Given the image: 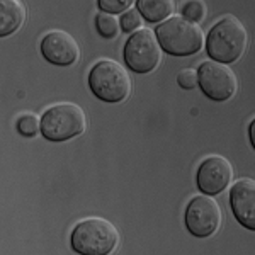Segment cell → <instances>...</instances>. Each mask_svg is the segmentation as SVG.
<instances>
[{
  "label": "cell",
  "instance_id": "19",
  "mask_svg": "<svg viewBox=\"0 0 255 255\" xmlns=\"http://www.w3.org/2000/svg\"><path fill=\"white\" fill-rule=\"evenodd\" d=\"M177 82L184 90H192L197 85V72L192 68H186L177 75Z\"/></svg>",
  "mask_w": 255,
  "mask_h": 255
},
{
  "label": "cell",
  "instance_id": "17",
  "mask_svg": "<svg viewBox=\"0 0 255 255\" xmlns=\"http://www.w3.org/2000/svg\"><path fill=\"white\" fill-rule=\"evenodd\" d=\"M133 0H99V7L106 14H125L128 9H131Z\"/></svg>",
  "mask_w": 255,
  "mask_h": 255
},
{
  "label": "cell",
  "instance_id": "9",
  "mask_svg": "<svg viewBox=\"0 0 255 255\" xmlns=\"http://www.w3.org/2000/svg\"><path fill=\"white\" fill-rule=\"evenodd\" d=\"M233 167L225 157L213 155L204 158L197 170V187L208 196L223 192L232 184Z\"/></svg>",
  "mask_w": 255,
  "mask_h": 255
},
{
  "label": "cell",
  "instance_id": "12",
  "mask_svg": "<svg viewBox=\"0 0 255 255\" xmlns=\"http://www.w3.org/2000/svg\"><path fill=\"white\" fill-rule=\"evenodd\" d=\"M26 7L17 0H0V38L14 34L26 20Z\"/></svg>",
  "mask_w": 255,
  "mask_h": 255
},
{
  "label": "cell",
  "instance_id": "16",
  "mask_svg": "<svg viewBox=\"0 0 255 255\" xmlns=\"http://www.w3.org/2000/svg\"><path fill=\"white\" fill-rule=\"evenodd\" d=\"M17 131L22 136L32 138L39 133V118L36 114H24L17 121Z\"/></svg>",
  "mask_w": 255,
  "mask_h": 255
},
{
  "label": "cell",
  "instance_id": "20",
  "mask_svg": "<svg viewBox=\"0 0 255 255\" xmlns=\"http://www.w3.org/2000/svg\"><path fill=\"white\" fill-rule=\"evenodd\" d=\"M254 126H255V123H252V125H250V139H252V146H255V138H254Z\"/></svg>",
  "mask_w": 255,
  "mask_h": 255
},
{
  "label": "cell",
  "instance_id": "1",
  "mask_svg": "<svg viewBox=\"0 0 255 255\" xmlns=\"http://www.w3.org/2000/svg\"><path fill=\"white\" fill-rule=\"evenodd\" d=\"M249 44V34L245 26L233 15L220 19L211 27L206 39V51L213 61L228 67L235 63L245 53Z\"/></svg>",
  "mask_w": 255,
  "mask_h": 255
},
{
  "label": "cell",
  "instance_id": "15",
  "mask_svg": "<svg viewBox=\"0 0 255 255\" xmlns=\"http://www.w3.org/2000/svg\"><path fill=\"white\" fill-rule=\"evenodd\" d=\"M182 17L192 24L203 22V19L206 17V3L201 2V0H191V2H187L182 9Z\"/></svg>",
  "mask_w": 255,
  "mask_h": 255
},
{
  "label": "cell",
  "instance_id": "4",
  "mask_svg": "<svg viewBox=\"0 0 255 255\" xmlns=\"http://www.w3.org/2000/svg\"><path fill=\"white\" fill-rule=\"evenodd\" d=\"M87 119L80 106L61 102L51 106L39 119V131L49 141H67L85 131Z\"/></svg>",
  "mask_w": 255,
  "mask_h": 255
},
{
  "label": "cell",
  "instance_id": "7",
  "mask_svg": "<svg viewBox=\"0 0 255 255\" xmlns=\"http://www.w3.org/2000/svg\"><path fill=\"white\" fill-rule=\"evenodd\" d=\"M197 84L201 85L204 96L216 102L228 101L238 90V80L232 68L213 60L201 63L197 70Z\"/></svg>",
  "mask_w": 255,
  "mask_h": 255
},
{
  "label": "cell",
  "instance_id": "6",
  "mask_svg": "<svg viewBox=\"0 0 255 255\" xmlns=\"http://www.w3.org/2000/svg\"><path fill=\"white\" fill-rule=\"evenodd\" d=\"M125 61L136 73H150L158 67L162 61V48L150 27H141L128 38Z\"/></svg>",
  "mask_w": 255,
  "mask_h": 255
},
{
  "label": "cell",
  "instance_id": "3",
  "mask_svg": "<svg viewBox=\"0 0 255 255\" xmlns=\"http://www.w3.org/2000/svg\"><path fill=\"white\" fill-rule=\"evenodd\" d=\"M162 51L174 56H189L201 51L204 34L197 24H192L184 17L174 15L163 20L155 32Z\"/></svg>",
  "mask_w": 255,
  "mask_h": 255
},
{
  "label": "cell",
  "instance_id": "13",
  "mask_svg": "<svg viewBox=\"0 0 255 255\" xmlns=\"http://www.w3.org/2000/svg\"><path fill=\"white\" fill-rule=\"evenodd\" d=\"M136 9L148 22H163L174 12L172 0H138Z\"/></svg>",
  "mask_w": 255,
  "mask_h": 255
},
{
  "label": "cell",
  "instance_id": "14",
  "mask_svg": "<svg viewBox=\"0 0 255 255\" xmlns=\"http://www.w3.org/2000/svg\"><path fill=\"white\" fill-rule=\"evenodd\" d=\"M96 27L97 32L106 39H113L119 34V20L111 14L106 12H99L96 15Z\"/></svg>",
  "mask_w": 255,
  "mask_h": 255
},
{
  "label": "cell",
  "instance_id": "18",
  "mask_svg": "<svg viewBox=\"0 0 255 255\" xmlns=\"http://www.w3.org/2000/svg\"><path fill=\"white\" fill-rule=\"evenodd\" d=\"M139 24H141V17H139V12L136 9H128L125 14L119 19V29L125 32H133L138 31Z\"/></svg>",
  "mask_w": 255,
  "mask_h": 255
},
{
  "label": "cell",
  "instance_id": "11",
  "mask_svg": "<svg viewBox=\"0 0 255 255\" xmlns=\"http://www.w3.org/2000/svg\"><path fill=\"white\" fill-rule=\"evenodd\" d=\"M230 204L238 223L255 230V182L252 179H240L233 184Z\"/></svg>",
  "mask_w": 255,
  "mask_h": 255
},
{
  "label": "cell",
  "instance_id": "8",
  "mask_svg": "<svg viewBox=\"0 0 255 255\" xmlns=\"http://www.w3.org/2000/svg\"><path fill=\"white\" fill-rule=\"evenodd\" d=\"M221 208L213 197L196 196L186 209V226L197 238H208L220 228Z\"/></svg>",
  "mask_w": 255,
  "mask_h": 255
},
{
  "label": "cell",
  "instance_id": "5",
  "mask_svg": "<svg viewBox=\"0 0 255 255\" xmlns=\"http://www.w3.org/2000/svg\"><path fill=\"white\" fill-rule=\"evenodd\" d=\"M89 87L97 99L109 104H116L129 96L131 79L118 61L101 60L90 70Z\"/></svg>",
  "mask_w": 255,
  "mask_h": 255
},
{
  "label": "cell",
  "instance_id": "10",
  "mask_svg": "<svg viewBox=\"0 0 255 255\" xmlns=\"http://www.w3.org/2000/svg\"><path fill=\"white\" fill-rule=\"evenodd\" d=\"M41 55L49 63L58 67H70L80 56L79 43L65 31H51L41 39Z\"/></svg>",
  "mask_w": 255,
  "mask_h": 255
},
{
  "label": "cell",
  "instance_id": "2",
  "mask_svg": "<svg viewBox=\"0 0 255 255\" xmlns=\"http://www.w3.org/2000/svg\"><path fill=\"white\" fill-rule=\"evenodd\" d=\"M119 244V232L104 218L82 220L72 232V249L80 255H111Z\"/></svg>",
  "mask_w": 255,
  "mask_h": 255
}]
</instances>
